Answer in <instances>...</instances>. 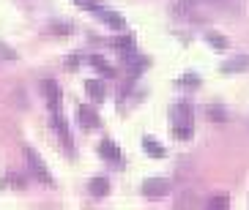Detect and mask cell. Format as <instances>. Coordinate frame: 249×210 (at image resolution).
<instances>
[{"label":"cell","instance_id":"cell-4","mask_svg":"<svg viewBox=\"0 0 249 210\" xmlns=\"http://www.w3.org/2000/svg\"><path fill=\"white\" fill-rule=\"evenodd\" d=\"M41 90H44V96H47V104H50L52 115L60 112V87H58V82H52V80L41 82Z\"/></svg>","mask_w":249,"mask_h":210},{"label":"cell","instance_id":"cell-15","mask_svg":"<svg viewBox=\"0 0 249 210\" xmlns=\"http://www.w3.org/2000/svg\"><path fill=\"white\" fill-rule=\"evenodd\" d=\"M115 47L124 52V55H132L134 52V38L132 36H121V38H115Z\"/></svg>","mask_w":249,"mask_h":210},{"label":"cell","instance_id":"cell-22","mask_svg":"<svg viewBox=\"0 0 249 210\" xmlns=\"http://www.w3.org/2000/svg\"><path fill=\"white\" fill-rule=\"evenodd\" d=\"M74 6H80V8H85V11H93L99 3L96 0H74Z\"/></svg>","mask_w":249,"mask_h":210},{"label":"cell","instance_id":"cell-5","mask_svg":"<svg viewBox=\"0 0 249 210\" xmlns=\"http://www.w3.org/2000/svg\"><path fill=\"white\" fill-rule=\"evenodd\" d=\"M247 68H249V55H238V58H230L222 63L225 74H238V71H247Z\"/></svg>","mask_w":249,"mask_h":210},{"label":"cell","instance_id":"cell-13","mask_svg":"<svg viewBox=\"0 0 249 210\" xmlns=\"http://www.w3.org/2000/svg\"><path fill=\"white\" fill-rule=\"evenodd\" d=\"M85 90H88V96L96 98V101H102L104 93H107V90H104V82H99V80H88L85 82Z\"/></svg>","mask_w":249,"mask_h":210},{"label":"cell","instance_id":"cell-8","mask_svg":"<svg viewBox=\"0 0 249 210\" xmlns=\"http://www.w3.org/2000/svg\"><path fill=\"white\" fill-rule=\"evenodd\" d=\"M99 156L107 161H121V150L112 139H102V145H99Z\"/></svg>","mask_w":249,"mask_h":210},{"label":"cell","instance_id":"cell-11","mask_svg":"<svg viewBox=\"0 0 249 210\" xmlns=\"http://www.w3.org/2000/svg\"><path fill=\"white\" fill-rule=\"evenodd\" d=\"M52 126H55V131H58V137L63 139V142H66L69 147H71V134H69V129H66V120L60 117V112H55V115H52Z\"/></svg>","mask_w":249,"mask_h":210},{"label":"cell","instance_id":"cell-9","mask_svg":"<svg viewBox=\"0 0 249 210\" xmlns=\"http://www.w3.org/2000/svg\"><path fill=\"white\" fill-rule=\"evenodd\" d=\"M88 191H90L93 196H99V199H102V196L110 194V180H107V178H90Z\"/></svg>","mask_w":249,"mask_h":210},{"label":"cell","instance_id":"cell-14","mask_svg":"<svg viewBox=\"0 0 249 210\" xmlns=\"http://www.w3.org/2000/svg\"><path fill=\"white\" fill-rule=\"evenodd\" d=\"M90 65H96V68H99V71H102L104 74V77H110V80H112V77H115V68H112V65H107V63H104V58H102V55H90Z\"/></svg>","mask_w":249,"mask_h":210},{"label":"cell","instance_id":"cell-7","mask_svg":"<svg viewBox=\"0 0 249 210\" xmlns=\"http://www.w3.org/2000/svg\"><path fill=\"white\" fill-rule=\"evenodd\" d=\"M126 63H129V71L134 74V77H137V74H142L148 68V65H151V60L145 58V55H126Z\"/></svg>","mask_w":249,"mask_h":210},{"label":"cell","instance_id":"cell-19","mask_svg":"<svg viewBox=\"0 0 249 210\" xmlns=\"http://www.w3.org/2000/svg\"><path fill=\"white\" fill-rule=\"evenodd\" d=\"M227 205H230V199H227V196H211V199H208V208H211V210L227 208Z\"/></svg>","mask_w":249,"mask_h":210},{"label":"cell","instance_id":"cell-23","mask_svg":"<svg viewBox=\"0 0 249 210\" xmlns=\"http://www.w3.org/2000/svg\"><path fill=\"white\" fill-rule=\"evenodd\" d=\"M17 55H14V49H8L6 44H0V60H14Z\"/></svg>","mask_w":249,"mask_h":210},{"label":"cell","instance_id":"cell-3","mask_svg":"<svg viewBox=\"0 0 249 210\" xmlns=\"http://www.w3.org/2000/svg\"><path fill=\"white\" fill-rule=\"evenodd\" d=\"M93 14L99 16V19L104 22V25H110V28H115V30H124L126 28V19L118 11H110V8H102V6H96L93 8Z\"/></svg>","mask_w":249,"mask_h":210},{"label":"cell","instance_id":"cell-24","mask_svg":"<svg viewBox=\"0 0 249 210\" xmlns=\"http://www.w3.org/2000/svg\"><path fill=\"white\" fill-rule=\"evenodd\" d=\"M6 183H14V186H25V175H14V172H11V175L6 178Z\"/></svg>","mask_w":249,"mask_h":210},{"label":"cell","instance_id":"cell-20","mask_svg":"<svg viewBox=\"0 0 249 210\" xmlns=\"http://www.w3.org/2000/svg\"><path fill=\"white\" fill-rule=\"evenodd\" d=\"M181 85H183V87H197V85H200V77H197V74H183V77H181Z\"/></svg>","mask_w":249,"mask_h":210},{"label":"cell","instance_id":"cell-25","mask_svg":"<svg viewBox=\"0 0 249 210\" xmlns=\"http://www.w3.org/2000/svg\"><path fill=\"white\" fill-rule=\"evenodd\" d=\"M66 65H69V68H71V71H74V68H77V65H80V58H77V55H71V58L66 60Z\"/></svg>","mask_w":249,"mask_h":210},{"label":"cell","instance_id":"cell-17","mask_svg":"<svg viewBox=\"0 0 249 210\" xmlns=\"http://www.w3.org/2000/svg\"><path fill=\"white\" fill-rule=\"evenodd\" d=\"M173 137H176V139H192V126L176 123V126H173Z\"/></svg>","mask_w":249,"mask_h":210},{"label":"cell","instance_id":"cell-16","mask_svg":"<svg viewBox=\"0 0 249 210\" xmlns=\"http://www.w3.org/2000/svg\"><path fill=\"white\" fill-rule=\"evenodd\" d=\"M205 41L211 44L213 49H227V38L219 36V33H208V36H205Z\"/></svg>","mask_w":249,"mask_h":210},{"label":"cell","instance_id":"cell-21","mask_svg":"<svg viewBox=\"0 0 249 210\" xmlns=\"http://www.w3.org/2000/svg\"><path fill=\"white\" fill-rule=\"evenodd\" d=\"M52 33H60V36H69V33H71V25H63V22H58V25H52Z\"/></svg>","mask_w":249,"mask_h":210},{"label":"cell","instance_id":"cell-12","mask_svg":"<svg viewBox=\"0 0 249 210\" xmlns=\"http://www.w3.org/2000/svg\"><path fill=\"white\" fill-rule=\"evenodd\" d=\"M142 147H145V153L151 156V159H164V147H161L156 139L145 137V139H142Z\"/></svg>","mask_w":249,"mask_h":210},{"label":"cell","instance_id":"cell-6","mask_svg":"<svg viewBox=\"0 0 249 210\" xmlns=\"http://www.w3.org/2000/svg\"><path fill=\"white\" fill-rule=\"evenodd\" d=\"M77 117H80V123L85 126V129H99V126H102L99 115H96L90 107H80V109H77Z\"/></svg>","mask_w":249,"mask_h":210},{"label":"cell","instance_id":"cell-1","mask_svg":"<svg viewBox=\"0 0 249 210\" xmlns=\"http://www.w3.org/2000/svg\"><path fill=\"white\" fill-rule=\"evenodd\" d=\"M25 156H28V167H30V172L36 175L41 183H47V186H52V175H50V169H47V164L41 161V156H38L33 147H25Z\"/></svg>","mask_w":249,"mask_h":210},{"label":"cell","instance_id":"cell-10","mask_svg":"<svg viewBox=\"0 0 249 210\" xmlns=\"http://www.w3.org/2000/svg\"><path fill=\"white\" fill-rule=\"evenodd\" d=\"M176 123L192 126V104L189 101H178V107H176Z\"/></svg>","mask_w":249,"mask_h":210},{"label":"cell","instance_id":"cell-2","mask_svg":"<svg viewBox=\"0 0 249 210\" xmlns=\"http://www.w3.org/2000/svg\"><path fill=\"white\" fill-rule=\"evenodd\" d=\"M170 191V183L164 180V178H148V180H142V194L148 196V199H159V196H164Z\"/></svg>","mask_w":249,"mask_h":210},{"label":"cell","instance_id":"cell-18","mask_svg":"<svg viewBox=\"0 0 249 210\" xmlns=\"http://www.w3.org/2000/svg\"><path fill=\"white\" fill-rule=\"evenodd\" d=\"M208 120H213V123H216V120H219V123H225L227 112H225V109H219V107H211V109H208Z\"/></svg>","mask_w":249,"mask_h":210}]
</instances>
